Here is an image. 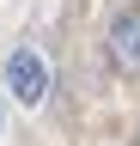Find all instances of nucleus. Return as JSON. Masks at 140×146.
<instances>
[{"mask_svg":"<svg viewBox=\"0 0 140 146\" xmlns=\"http://www.w3.org/2000/svg\"><path fill=\"white\" fill-rule=\"evenodd\" d=\"M0 128H6V104H0Z\"/></svg>","mask_w":140,"mask_h":146,"instance_id":"7ed1b4c3","label":"nucleus"},{"mask_svg":"<svg viewBox=\"0 0 140 146\" xmlns=\"http://www.w3.org/2000/svg\"><path fill=\"white\" fill-rule=\"evenodd\" d=\"M6 91H12L25 110H37V104L49 98V61H43L37 49H12V55H6Z\"/></svg>","mask_w":140,"mask_h":146,"instance_id":"f257e3e1","label":"nucleus"},{"mask_svg":"<svg viewBox=\"0 0 140 146\" xmlns=\"http://www.w3.org/2000/svg\"><path fill=\"white\" fill-rule=\"evenodd\" d=\"M110 61H116V73H140V12L110 18Z\"/></svg>","mask_w":140,"mask_h":146,"instance_id":"f03ea898","label":"nucleus"}]
</instances>
